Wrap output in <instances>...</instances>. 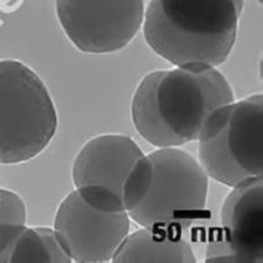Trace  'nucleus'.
Listing matches in <instances>:
<instances>
[{"label":"nucleus","instance_id":"f03ea898","mask_svg":"<svg viewBox=\"0 0 263 263\" xmlns=\"http://www.w3.org/2000/svg\"><path fill=\"white\" fill-rule=\"evenodd\" d=\"M243 0H149L143 36L174 66L223 64L236 42Z\"/></svg>","mask_w":263,"mask_h":263},{"label":"nucleus","instance_id":"9b49d317","mask_svg":"<svg viewBox=\"0 0 263 263\" xmlns=\"http://www.w3.org/2000/svg\"><path fill=\"white\" fill-rule=\"evenodd\" d=\"M70 263L71 257L54 228L28 227L18 234L10 253V263Z\"/></svg>","mask_w":263,"mask_h":263},{"label":"nucleus","instance_id":"20e7f679","mask_svg":"<svg viewBox=\"0 0 263 263\" xmlns=\"http://www.w3.org/2000/svg\"><path fill=\"white\" fill-rule=\"evenodd\" d=\"M197 141L198 162L208 178L230 189L263 178V96L217 108Z\"/></svg>","mask_w":263,"mask_h":263},{"label":"nucleus","instance_id":"7ed1b4c3","mask_svg":"<svg viewBox=\"0 0 263 263\" xmlns=\"http://www.w3.org/2000/svg\"><path fill=\"white\" fill-rule=\"evenodd\" d=\"M57 129V108L46 83L26 64L0 60V164L36 158Z\"/></svg>","mask_w":263,"mask_h":263},{"label":"nucleus","instance_id":"f8f14e48","mask_svg":"<svg viewBox=\"0 0 263 263\" xmlns=\"http://www.w3.org/2000/svg\"><path fill=\"white\" fill-rule=\"evenodd\" d=\"M0 223L27 224L26 204L18 194L0 187Z\"/></svg>","mask_w":263,"mask_h":263},{"label":"nucleus","instance_id":"ddd939ff","mask_svg":"<svg viewBox=\"0 0 263 263\" xmlns=\"http://www.w3.org/2000/svg\"><path fill=\"white\" fill-rule=\"evenodd\" d=\"M257 2H258V3H262V0H257Z\"/></svg>","mask_w":263,"mask_h":263},{"label":"nucleus","instance_id":"39448f33","mask_svg":"<svg viewBox=\"0 0 263 263\" xmlns=\"http://www.w3.org/2000/svg\"><path fill=\"white\" fill-rule=\"evenodd\" d=\"M153 174L143 200L127 212L130 220L148 229L181 233L207 206L210 178L200 162L179 147L148 153Z\"/></svg>","mask_w":263,"mask_h":263},{"label":"nucleus","instance_id":"f257e3e1","mask_svg":"<svg viewBox=\"0 0 263 263\" xmlns=\"http://www.w3.org/2000/svg\"><path fill=\"white\" fill-rule=\"evenodd\" d=\"M235 101L233 88L217 67L175 66L141 80L131 102L135 129L157 148L197 141L208 117Z\"/></svg>","mask_w":263,"mask_h":263},{"label":"nucleus","instance_id":"1a4fd4ad","mask_svg":"<svg viewBox=\"0 0 263 263\" xmlns=\"http://www.w3.org/2000/svg\"><path fill=\"white\" fill-rule=\"evenodd\" d=\"M206 262L263 263V178L232 187L220 210V228Z\"/></svg>","mask_w":263,"mask_h":263},{"label":"nucleus","instance_id":"9d476101","mask_svg":"<svg viewBox=\"0 0 263 263\" xmlns=\"http://www.w3.org/2000/svg\"><path fill=\"white\" fill-rule=\"evenodd\" d=\"M196 261L194 250L181 233L143 227L127 234L111 259L114 263H195Z\"/></svg>","mask_w":263,"mask_h":263},{"label":"nucleus","instance_id":"0eeeda50","mask_svg":"<svg viewBox=\"0 0 263 263\" xmlns=\"http://www.w3.org/2000/svg\"><path fill=\"white\" fill-rule=\"evenodd\" d=\"M143 0H55L57 17L83 53L109 54L131 43L145 17Z\"/></svg>","mask_w":263,"mask_h":263},{"label":"nucleus","instance_id":"423d86ee","mask_svg":"<svg viewBox=\"0 0 263 263\" xmlns=\"http://www.w3.org/2000/svg\"><path fill=\"white\" fill-rule=\"evenodd\" d=\"M145 156L130 136L103 134L81 147L72 163L75 191L88 206L109 213L125 212L124 195L130 175Z\"/></svg>","mask_w":263,"mask_h":263},{"label":"nucleus","instance_id":"6e6552de","mask_svg":"<svg viewBox=\"0 0 263 263\" xmlns=\"http://www.w3.org/2000/svg\"><path fill=\"white\" fill-rule=\"evenodd\" d=\"M53 228L72 262L105 263L130 233V217L126 212L95 210L73 190L60 202Z\"/></svg>","mask_w":263,"mask_h":263}]
</instances>
